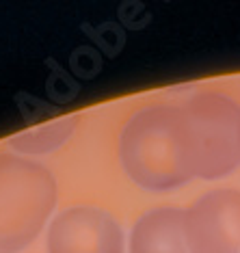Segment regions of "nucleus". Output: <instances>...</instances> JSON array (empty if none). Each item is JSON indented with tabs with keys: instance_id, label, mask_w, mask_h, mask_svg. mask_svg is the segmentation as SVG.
<instances>
[{
	"instance_id": "nucleus-1",
	"label": "nucleus",
	"mask_w": 240,
	"mask_h": 253,
	"mask_svg": "<svg viewBox=\"0 0 240 253\" xmlns=\"http://www.w3.org/2000/svg\"><path fill=\"white\" fill-rule=\"evenodd\" d=\"M119 158L141 188L171 191L193 177L182 130L180 106L141 108L128 119L119 136Z\"/></svg>"
},
{
	"instance_id": "nucleus-2",
	"label": "nucleus",
	"mask_w": 240,
	"mask_h": 253,
	"mask_svg": "<svg viewBox=\"0 0 240 253\" xmlns=\"http://www.w3.org/2000/svg\"><path fill=\"white\" fill-rule=\"evenodd\" d=\"M56 206V180L43 165L0 154V253H18L43 229Z\"/></svg>"
},
{
	"instance_id": "nucleus-3",
	"label": "nucleus",
	"mask_w": 240,
	"mask_h": 253,
	"mask_svg": "<svg viewBox=\"0 0 240 253\" xmlns=\"http://www.w3.org/2000/svg\"><path fill=\"white\" fill-rule=\"evenodd\" d=\"M193 177L216 180L240 163V108L223 93H199L180 104Z\"/></svg>"
},
{
	"instance_id": "nucleus-4",
	"label": "nucleus",
	"mask_w": 240,
	"mask_h": 253,
	"mask_svg": "<svg viewBox=\"0 0 240 253\" xmlns=\"http://www.w3.org/2000/svg\"><path fill=\"white\" fill-rule=\"evenodd\" d=\"M191 253H240V191L205 193L186 210Z\"/></svg>"
},
{
	"instance_id": "nucleus-5",
	"label": "nucleus",
	"mask_w": 240,
	"mask_h": 253,
	"mask_svg": "<svg viewBox=\"0 0 240 253\" xmlns=\"http://www.w3.org/2000/svg\"><path fill=\"white\" fill-rule=\"evenodd\" d=\"M45 245L48 253H123V234L108 212L76 206L50 223Z\"/></svg>"
},
{
	"instance_id": "nucleus-6",
	"label": "nucleus",
	"mask_w": 240,
	"mask_h": 253,
	"mask_svg": "<svg viewBox=\"0 0 240 253\" xmlns=\"http://www.w3.org/2000/svg\"><path fill=\"white\" fill-rule=\"evenodd\" d=\"M186 210L160 208L139 218L130 234V253H191L186 240Z\"/></svg>"
},
{
	"instance_id": "nucleus-7",
	"label": "nucleus",
	"mask_w": 240,
	"mask_h": 253,
	"mask_svg": "<svg viewBox=\"0 0 240 253\" xmlns=\"http://www.w3.org/2000/svg\"><path fill=\"white\" fill-rule=\"evenodd\" d=\"M76 128L74 117H61L54 122L35 126L31 130H24L11 139V147L22 154H48L59 149L63 143H67Z\"/></svg>"
},
{
	"instance_id": "nucleus-8",
	"label": "nucleus",
	"mask_w": 240,
	"mask_h": 253,
	"mask_svg": "<svg viewBox=\"0 0 240 253\" xmlns=\"http://www.w3.org/2000/svg\"><path fill=\"white\" fill-rule=\"evenodd\" d=\"M238 139H240V128H238Z\"/></svg>"
}]
</instances>
